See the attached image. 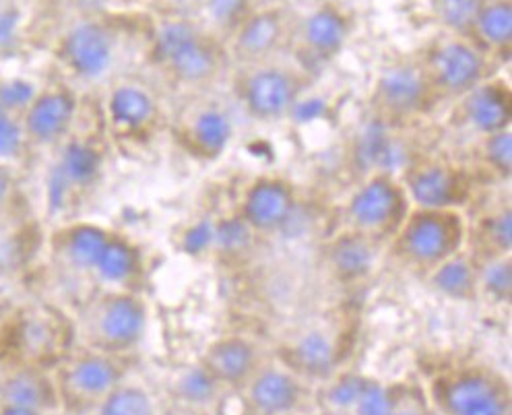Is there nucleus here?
Masks as SVG:
<instances>
[{"instance_id": "1", "label": "nucleus", "mask_w": 512, "mask_h": 415, "mask_svg": "<svg viewBox=\"0 0 512 415\" xmlns=\"http://www.w3.org/2000/svg\"><path fill=\"white\" fill-rule=\"evenodd\" d=\"M52 376L60 409L69 415H89L120 385L124 366L116 354L87 351L60 362Z\"/></svg>"}, {"instance_id": "2", "label": "nucleus", "mask_w": 512, "mask_h": 415, "mask_svg": "<svg viewBox=\"0 0 512 415\" xmlns=\"http://www.w3.org/2000/svg\"><path fill=\"white\" fill-rule=\"evenodd\" d=\"M436 403L444 415H510L506 387L490 372L465 370L436 387Z\"/></svg>"}, {"instance_id": "3", "label": "nucleus", "mask_w": 512, "mask_h": 415, "mask_svg": "<svg viewBox=\"0 0 512 415\" xmlns=\"http://www.w3.org/2000/svg\"><path fill=\"white\" fill-rule=\"evenodd\" d=\"M157 54L184 81L207 79L217 65L211 48L199 38L195 27L184 21L168 23L159 31Z\"/></svg>"}, {"instance_id": "4", "label": "nucleus", "mask_w": 512, "mask_h": 415, "mask_svg": "<svg viewBox=\"0 0 512 415\" xmlns=\"http://www.w3.org/2000/svg\"><path fill=\"white\" fill-rule=\"evenodd\" d=\"M145 329V308L133 296H114L100 310L95 331L104 354H118L133 347Z\"/></svg>"}, {"instance_id": "5", "label": "nucleus", "mask_w": 512, "mask_h": 415, "mask_svg": "<svg viewBox=\"0 0 512 415\" xmlns=\"http://www.w3.org/2000/svg\"><path fill=\"white\" fill-rule=\"evenodd\" d=\"M0 405L52 413L60 409L54 376L44 368L15 366L0 376Z\"/></svg>"}, {"instance_id": "6", "label": "nucleus", "mask_w": 512, "mask_h": 415, "mask_svg": "<svg viewBox=\"0 0 512 415\" xmlns=\"http://www.w3.org/2000/svg\"><path fill=\"white\" fill-rule=\"evenodd\" d=\"M246 403L252 415H296L304 403V387L290 372L263 370L248 382Z\"/></svg>"}, {"instance_id": "7", "label": "nucleus", "mask_w": 512, "mask_h": 415, "mask_svg": "<svg viewBox=\"0 0 512 415\" xmlns=\"http://www.w3.org/2000/svg\"><path fill=\"white\" fill-rule=\"evenodd\" d=\"M62 48L71 69L85 79L104 75L112 65V40L98 23H81L71 29Z\"/></svg>"}, {"instance_id": "8", "label": "nucleus", "mask_w": 512, "mask_h": 415, "mask_svg": "<svg viewBox=\"0 0 512 415\" xmlns=\"http://www.w3.org/2000/svg\"><path fill=\"white\" fill-rule=\"evenodd\" d=\"M75 108V98L67 91L38 93L23 112V133L40 143L56 141L69 131Z\"/></svg>"}, {"instance_id": "9", "label": "nucleus", "mask_w": 512, "mask_h": 415, "mask_svg": "<svg viewBox=\"0 0 512 415\" xmlns=\"http://www.w3.org/2000/svg\"><path fill=\"white\" fill-rule=\"evenodd\" d=\"M201 366L217 385L244 387L256 374V351L244 339H221L209 347Z\"/></svg>"}, {"instance_id": "10", "label": "nucleus", "mask_w": 512, "mask_h": 415, "mask_svg": "<svg viewBox=\"0 0 512 415\" xmlns=\"http://www.w3.org/2000/svg\"><path fill=\"white\" fill-rule=\"evenodd\" d=\"M246 104L261 118H279L294 106L296 85L290 75L275 69L256 71L246 83Z\"/></svg>"}, {"instance_id": "11", "label": "nucleus", "mask_w": 512, "mask_h": 415, "mask_svg": "<svg viewBox=\"0 0 512 415\" xmlns=\"http://www.w3.org/2000/svg\"><path fill=\"white\" fill-rule=\"evenodd\" d=\"M434 71L440 85L448 91H469L482 79L484 58L463 42H451L438 50Z\"/></svg>"}, {"instance_id": "12", "label": "nucleus", "mask_w": 512, "mask_h": 415, "mask_svg": "<svg viewBox=\"0 0 512 415\" xmlns=\"http://www.w3.org/2000/svg\"><path fill=\"white\" fill-rule=\"evenodd\" d=\"M453 232L448 223L438 215H422L415 219L405 236L407 252L418 261L444 259L453 248Z\"/></svg>"}, {"instance_id": "13", "label": "nucleus", "mask_w": 512, "mask_h": 415, "mask_svg": "<svg viewBox=\"0 0 512 415\" xmlns=\"http://www.w3.org/2000/svg\"><path fill=\"white\" fill-rule=\"evenodd\" d=\"M292 211V197L279 182H261L252 188L246 201V219L259 230H273Z\"/></svg>"}, {"instance_id": "14", "label": "nucleus", "mask_w": 512, "mask_h": 415, "mask_svg": "<svg viewBox=\"0 0 512 415\" xmlns=\"http://www.w3.org/2000/svg\"><path fill=\"white\" fill-rule=\"evenodd\" d=\"M399 207V193L389 180L376 178L366 184L356 199L351 201V217L360 223L362 228H380L387 223Z\"/></svg>"}, {"instance_id": "15", "label": "nucleus", "mask_w": 512, "mask_h": 415, "mask_svg": "<svg viewBox=\"0 0 512 415\" xmlns=\"http://www.w3.org/2000/svg\"><path fill=\"white\" fill-rule=\"evenodd\" d=\"M378 98L393 112H411L422 104L424 79L411 67L391 69L380 77Z\"/></svg>"}, {"instance_id": "16", "label": "nucleus", "mask_w": 512, "mask_h": 415, "mask_svg": "<svg viewBox=\"0 0 512 415\" xmlns=\"http://www.w3.org/2000/svg\"><path fill=\"white\" fill-rule=\"evenodd\" d=\"M467 108L475 129L490 135L504 131V126L510 120L508 95L496 87H484L473 91Z\"/></svg>"}, {"instance_id": "17", "label": "nucleus", "mask_w": 512, "mask_h": 415, "mask_svg": "<svg viewBox=\"0 0 512 415\" xmlns=\"http://www.w3.org/2000/svg\"><path fill=\"white\" fill-rule=\"evenodd\" d=\"M411 195L422 207L442 209L455 203L457 182L444 168H428L411 178Z\"/></svg>"}, {"instance_id": "18", "label": "nucleus", "mask_w": 512, "mask_h": 415, "mask_svg": "<svg viewBox=\"0 0 512 415\" xmlns=\"http://www.w3.org/2000/svg\"><path fill=\"white\" fill-rule=\"evenodd\" d=\"M100 153L91 145L75 141L62 149V155L54 170L71 184V188L87 186L100 174Z\"/></svg>"}, {"instance_id": "19", "label": "nucleus", "mask_w": 512, "mask_h": 415, "mask_svg": "<svg viewBox=\"0 0 512 415\" xmlns=\"http://www.w3.org/2000/svg\"><path fill=\"white\" fill-rule=\"evenodd\" d=\"M335 345L323 333H308L294 347L296 370L308 376H329L335 368Z\"/></svg>"}, {"instance_id": "20", "label": "nucleus", "mask_w": 512, "mask_h": 415, "mask_svg": "<svg viewBox=\"0 0 512 415\" xmlns=\"http://www.w3.org/2000/svg\"><path fill=\"white\" fill-rule=\"evenodd\" d=\"M281 38V19L273 11L250 17L238 34V48L246 56H261L275 48Z\"/></svg>"}, {"instance_id": "21", "label": "nucleus", "mask_w": 512, "mask_h": 415, "mask_svg": "<svg viewBox=\"0 0 512 415\" xmlns=\"http://www.w3.org/2000/svg\"><path fill=\"white\" fill-rule=\"evenodd\" d=\"M153 114L149 95L133 85L118 87L110 100V116L122 129H139Z\"/></svg>"}, {"instance_id": "22", "label": "nucleus", "mask_w": 512, "mask_h": 415, "mask_svg": "<svg viewBox=\"0 0 512 415\" xmlns=\"http://www.w3.org/2000/svg\"><path fill=\"white\" fill-rule=\"evenodd\" d=\"M347 36L345 19L333 9L316 11L306 23V40L320 54H335Z\"/></svg>"}, {"instance_id": "23", "label": "nucleus", "mask_w": 512, "mask_h": 415, "mask_svg": "<svg viewBox=\"0 0 512 415\" xmlns=\"http://www.w3.org/2000/svg\"><path fill=\"white\" fill-rule=\"evenodd\" d=\"M108 242L110 236L104 230L95 226H77L67 238V254L75 267L95 271Z\"/></svg>"}, {"instance_id": "24", "label": "nucleus", "mask_w": 512, "mask_h": 415, "mask_svg": "<svg viewBox=\"0 0 512 415\" xmlns=\"http://www.w3.org/2000/svg\"><path fill=\"white\" fill-rule=\"evenodd\" d=\"M93 415H155V407L147 391L120 382Z\"/></svg>"}, {"instance_id": "25", "label": "nucleus", "mask_w": 512, "mask_h": 415, "mask_svg": "<svg viewBox=\"0 0 512 415\" xmlns=\"http://www.w3.org/2000/svg\"><path fill=\"white\" fill-rule=\"evenodd\" d=\"M135 267H137L135 250L122 240L110 238L98 267H95V273L108 283H122L135 273Z\"/></svg>"}, {"instance_id": "26", "label": "nucleus", "mask_w": 512, "mask_h": 415, "mask_svg": "<svg viewBox=\"0 0 512 415\" xmlns=\"http://www.w3.org/2000/svg\"><path fill=\"white\" fill-rule=\"evenodd\" d=\"M475 27L484 40L492 44H508L512 38V9L508 0H496V3L482 7Z\"/></svg>"}, {"instance_id": "27", "label": "nucleus", "mask_w": 512, "mask_h": 415, "mask_svg": "<svg viewBox=\"0 0 512 415\" xmlns=\"http://www.w3.org/2000/svg\"><path fill=\"white\" fill-rule=\"evenodd\" d=\"M232 126L226 114L217 110L203 112L195 122V141L207 155H217L230 141Z\"/></svg>"}, {"instance_id": "28", "label": "nucleus", "mask_w": 512, "mask_h": 415, "mask_svg": "<svg viewBox=\"0 0 512 415\" xmlns=\"http://www.w3.org/2000/svg\"><path fill=\"white\" fill-rule=\"evenodd\" d=\"M331 259L343 277H360L372 267V250L358 238H343L335 244Z\"/></svg>"}, {"instance_id": "29", "label": "nucleus", "mask_w": 512, "mask_h": 415, "mask_svg": "<svg viewBox=\"0 0 512 415\" xmlns=\"http://www.w3.org/2000/svg\"><path fill=\"white\" fill-rule=\"evenodd\" d=\"M434 283L440 292L453 298H467L473 290V273L469 265L461 259L446 261L434 277Z\"/></svg>"}, {"instance_id": "30", "label": "nucleus", "mask_w": 512, "mask_h": 415, "mask_svg": "<svg viewBox=\"0 0 512 415\" xmlns=\"http://www.w3.org/2000/svg\"><path fill=\"white\" fill-rule=\"evenodd\" d=\"M217 387V380L203 366H197L180 378L178 393L184 397V401L201 405L213 401V397L217 395Z\"/></svg>"}, {"instance_id": "31", "label": "nucleus", "mask_w": 512, "mask_h": 415, "mask_svg": "<svg viewBox=\"0 0 512 415\" xmlns=\"http://www.w3.org/2000/svg\"><path fill=\"white\" fill-rule=\"evenodd\" d=\"M482 7L484 5L479 0H440L438 13L444 25L457 31H467L475 25Z\"/></svg>"}, {"instance_id": "32", "label": "nucleus", "mask_w": 512, "mask_h": 415, "mask_svg": "<svg viewBox=\"0 0 512 415\" xmlns=\"http://www.w3.org/2000/svg\"><path fill=\"white\" fill-rule=\"evenodd\" d=\"M395 397L387 387H382L376 380H366V387L354 407L356 415H393Z\"/></svg>"}, {"instance_id": "33", "label": "nucleus", "mask_w": 512, "mask_h": 415, "mask_svg": "<svg viewBox=\"0 0 512 415\" xmlns=\"http://www.w3.org/2000/svg\"><path fill=\"white\" fill-rule=\"evenodd\" d=\"M366 380L368 378L358 376V374H345V376L337 378L331 385L329 393H327L329 403L335 409H343V411L351 409V411H354V407H356V403H358V399H360V395L366 387Z\"/></svg>"}, {"instance_id": "34", "label": "nucleus", "mask_w": 512, "mask_h": 415, "mask_svg": "<svg viewBox=\"0 0 512 415\" xmlns=\"http://www.w3.org/2000/svg\"><path fill=\"white\" fill-rule=\"evenodd\" d=\"M36 95V87L25 79H7L0 83V104L13 116L15 112H25Z\"/></svg>"}, {"instance_id": "35", "label": "nucleus", "mask_w": 512, "mask_h": 415, "mask_svg": "<svg viewBox=\"0 0 512 415\" xmlns=\"http://www.w3.org/2000/svg\"><path fill=\"white\" fill-rule=\"evenodd\" d=\"M23 126L13 114H0V164L15 159L23 149Z\"/></svg>"}, {"instance_id": "36", "label": "nucleus", "mask_w": 512, "mask_h": 415, "mask_svg": "<svg viewBox=\"0 0 512 415\" xmlns=\"http://www.w3.org/2000/svg\"><path fill=\"white\" fill-rule=\"evenodd\" d=\"M213 240L223 248V250H240L250 242V230L244 221H226L215 230Z\"/></svg>"}, {"instance_id": "37", "label": "nucleus", "mask_w": 512, "mask_h": 415, "mask_svg": "<svg viewBox=\"0 0 512 415\" xmlns=\"http://www.w3.org/2000/svg\"><path fill=\"white\" fill-rule=\"evenodd\" d=\"M486 153H488V159L490 164L494 168H498L502 174H510V168H512V139H510V133L506 131H498V133H492L490 141H488V147H486Z\"/></svg>"}, {"instance_id": "38", "label": "nucleus", "mask_w": 512, "mask_h": 415, "mask_svg": "<svg viewBox=\"0 0 512 415\" xmlns=\"http://www.w3.org/2000/svg\"><path fill=\"white\" fill-rule=\"evenodd\" d=\"M248 9V0H207V13L219 25L236 23Z\"/></svg>"}, {"instance_id": "39", "label": "nucleus", "mask_w": 512, "mask_h": 415, "mask_svg": "<svg viewBox=\"0 0 512 415\" xmlns=\"http://www.w3.org/2000/svg\"><path fill=\"white\" fill-rule=\"evenodd\" d=\"M484 285L486 290L498 298H504L510 294V285H512V277H510V263L504 261V263H494L490 265L484 275Z\"/></svg>"}, {"instance_id": "40", "label": "nucleus", "mask_w": 512, "mask_h": 415, "mask_svg": "<svg viewBox=\"0 0 512 415\" xmlns=\"http://www.w3.org/2000/svg\"><path fill=\"white\" fill-rule=\"evenodd\" d=\"M21 13L17 9H3L0 11V50H7L15 44L19 34Z\"/></svg>"}, {"instance_id": "41", "label": "nucleus", "mask_w": 512, "mask_h": 415, "mask_svg": "<svg viewBox=\"0 0 512 415\" xmlns=\"http://www.w3.org/2000/svg\"><path fill=\"white\" fill-rule=\"evenodd\" d=\"M213 234L215 230L211 228V223H199V226H195L186 234V250L188 252L203 250L213 240Z\"/></svg>"}, {"instance_id": "42", "label": "nucleus", "mask_w": 512, "mask_h": 415, "mask_svg": "<svg viewBox=\"0 0 512 415\" xmlns=\"http://www.w3.org/2000/svg\"><path fill=\"white\" fill-rule=\"evenodd\" d=\"M492 238L494 242L502 248L508 250L510 248V240H512V219H510V211L502 213L492 226Z\"/></svg>"}, {"instance_id": "43", "label": "nucleus", "mask_w": 512, "mask_h": 415, "mask_svg": "<svg viewBox=\"0 0 512 415\" xmlns=\"http://www.w3.org/2000/svg\"><path fill=\"white\" fill-rule=\"evenodd\" d=\"M9 195H11V178L9 172L0 164V211L9 203Z\"/></svg>"}, {"instance_id": "44", "label": "nucleus", "mask_w": 512, "mask_h": 415, "mask_svg": "<svg viewBox=\"0 0 512 415\" xmlns=\"http://www.w3.org/2000/svg\"><path fill=\"white\" fill-rule=\"evenodd\" d=\"M0 415H46V413L25 409V407H15V405H0Z\"/></svg>"}, {"instance_id": "45", "label": "nucleus", "mask_w": 512, "mask_h": 415, "mask_svg": "<svg viewBox=\"0 0 512 415\" xmlns=\"http://www.w3.org/2000/svg\"><path fill=\"white\" fill-rule=\"evenodd\" d=\"M393 415H424L418 407H413V405H399L397 401H395V411H393Z\"/></svg>"}, {"instance_id": "46", "label": "nucleus", "mask_w": 512, "mask_h": 415, "mask_svg": "<svg viewBox=\"0 0 512 415\" xmlns=\"http://www.w3.org/2000/svg\"><path fill=\"white\" fill-rule=\"evenodd\" d=\"M7 316H9V298L3 287H0V323H3Z\"/></svg>"}, {"instance_id": "47", "label": "nucleus", "mask_w": 512, "mask_h": 415, "mask_svg": "<svg viewBox=\"0 0 512 415\" xmlns=\"http://www.w3.org/2000/svg\"><path fill=\"white\" fill-rule=\"evenodd\" d=\"M479 3H496V0H479Z\"/></svg>"}, {"instance_id": "48", "label": "nucleus", "mask_w": 512, "mask_h": 415, "mask_svg": "<svg viewBox=\"0 0 512 415\" xmlns=\"http://www.w3.org/2000/svg\"><path fill=\"white\" fill-rule=\"evenodd\" d=\"M0 114H7V110L3 108V104H0Z\"/></svg>"}]
</instances>
